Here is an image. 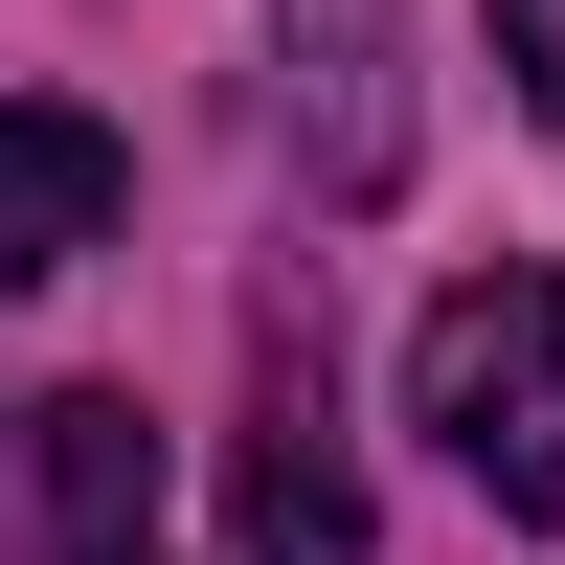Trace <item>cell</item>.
I'll return each mask as SVG.
<instances>
[{
  "label": "cell",
  "mask_w": 565,
  "mask_h": 565,
  "mask_svg": "<svg viewBox=\"0 0 565 565\" xmlns=\"http://www.w3.org/2000/svg\"><path fill=\"white\" fill-rule=\"evenodd\" d=\"M114 204H136V159L68 114V90H0V271H68V249H114Z\"/></svg>",
  "instance_id": "cell-4"
},
{
  "label": "cell",
  "mask_w": 565,
  "mask_h": 565,
  "mask_svg": "<svg viewBox=\"0 0 565 565\" xmlns=\"http://www.w3.org/2000/svg\"><path fill=\"white\" fill-rule=\"evenodd\" d=\"M23 476H45V543H68V565H159V430H136L114 385L23 407Z\"/></svg>",
  "instance_id": "cell-3"
},
{
  "label": "cell",
  "mask_w": 565,
  "mask_h": 565,
  "mask_svg": "<svg viewBox=\"0 0 565 565\" xmlns=\"http://www.w3.org/2000/svg\"><path fill=\"white\" fill-rule=\"evenodd\" d=\"M249 565H362V476H340V430H249Z\"/></svg>",
  "instance_id": "cell-5"
},
{
  "label": "cell",
  "mask_w": 565,
  "mask_h": 565,
  "mask_svg": "<svg viewBox=\"0 0 565 565\" xmlns=\"http://www.w3.org/2000/svg\"><path fill=\"white\" fill-rule=\"evenodd\" d=\"M271 45H295L317 204H385V181H407V0H271Z\"/></svg>",
  "instance_id": "cell-2"
},
{
  "label": "cell",
  "mask_w": 565,
  "mask_h": 565,
  "mask_svg": "<svg viewBox=\"0 0 565 565\" xmlns=\"http://www.w3.org/2000/svg\"><path fill=\"white\" fill-rule=\"evenodd\" d=\"M407 430H430L498 521H565V271L430 295V340H407Z\"/></svg>",
  "instance_id": "cell-1"
},
{
  "label": "cell",
  "mask_w": 565,
  "mask_h": 565,
  "mask_svg": "<svg viewBox=\"0 0 565 565\" xmlns=\"http://www.w3.org/2000/svg\"><path fill=\"white\" fill-rule=\"evenodd\" d=\"M498 68H521V114L565 136V0H498Z\"/></svg>",
  "instance_id": "cell-6"
}]
</instances>
